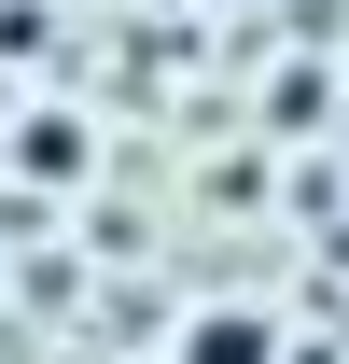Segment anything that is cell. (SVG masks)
Returning <instances> with one entry per match:
<instances>
[{"mask_svg":"<svg viewBox=\"0 0 349 364\" xmlns=\"http://www.w3.org/2000/svg\"><path fill=\"white\" fill-rule=\"evenodd\" d=\"M14 154H28V168H56V182H70V168H84V127H43V112H28V127H14Z\"/></svg>","mask_w":349,"mask_h":364,"instance_id":"7a4b0ae2","label":"cell"},{"mask_svg":"<svg viewBox=\"0 0 349 364\" xmlns=\"http://www.w3.org/2000/svg\"><path fill=\"white\" fill-rule=\"evenodd\" d=\"M279 350H294V336H279V309H238V294H223V309L182 322V350H168V364H279Z\"/></svg>","mask_w":349,"mask_h":364,"instance_id":"6da1fadb","label":"cell"}]
</instances>
